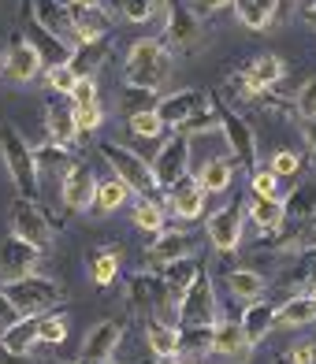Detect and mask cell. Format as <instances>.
Segmentation results:
<instances>
[{
	"instance_id": "obj_50",
	"label": "cell",
	"mask_w": 316,
	"mask_h": 364,
	"mask_svg": "<svg viewBox=\"0 0 316 364\" xmlns=\"http://www.w3.org/2000/svg\"><path fill=\"white\" fill-rule=\"evenodd\" d=\"M86 105H97V86L93 78H78V86L71 90V108H86Z\"/></svg>"
},
{
	"instance_id": "obj_48",
	"label": "cell",
	"mask_w": 316,
	"mask_h": 364,
	"mask_svg": "<svg viewBox=\"0 0 316 364\" xmlns=\"http://www.w3.org/2000/svg\"><path fill=\"white\" fill-rule=\"evenodd\" d=\"M294 112L302 115V119H316V75L305 82L302 90H297V97H294Z\"/></svg>"
},
{
	"instance_id": "obj_43",
	"label": "cell",
	"mask_w": 316,
	"mask_h": 364,
	"mask_svg": "<svg viewBox=\"0 0 316 364\" xmlns=\"http://www.w3.org/2000/svg\"><path fill=\"white\" fill-rule=\"evenodd\" d=\"M63 338H68V320L56 316V312H45V316L38 320V342H45V346H60Z\"/></svg>"
},
{
	"instance_id": "obj_5",
	"label": "cell",
	"mask_w": 316,
	"mask_h": 364,
	"mask_svg": "<svg viewBox=\"0 0 316 364\" xmlns=\"http://www.w3.org/2000/svg\"><path fill=\"white\" fill-rule=\"evenodd\" d=\"M216 323V290L209 272H197L194 283L179 297V327H212Z\"/></svg>"
},
{
	"instance_id": "obj_24",
	"label": "cell",
	"mask_w": 316,
	"mask_h": 364,
	"mask_svg": "<svg viewBox=\"0 0 316 364\" xmlns=\"http://www.w3.org/2000/svg\"><path fill=\"white\" fill-rule=\"evenodd\" d=\"M238 323H242V331H246L249 346L257 350V346L275 331V305H272V301H260V297H257V301L246 305V312H242Z\"/></svg>"
},
{
	"instance_id": "obj_54",
	"label": "cell",
	"mask_w": 316,
	"mask_h": 364,
	"mask_svg": "<svg viewBox=\"0 0 316 364\" xmlns=\"http://www.w3.org/2000/svg\"><path fill=\"white\" fill-rule=\"evenodd\" d=\"M290 357H294V364H312V346H294Z\"/></svg>"
},
{
	"instance_id": "obj_46",
	"label": "cell",
	"mask_w": 316,
	"mask_h": 364,
	"mask_svg": "<svg viewBox=\"0 0 316 364\" xmlns=\"http://www.w3.org/2000/svg\"><path fill=\"white\" fill-rule=\"evenodd\" d=\"M45 82H48V90H53V93H68V97H71V90L78 86V78H75V71L68 68V63L45 68Z\"/></svg>"
},
{
	"instance_id": "obj_42",
	"label": "cell",
	"mask_w": 316,
	"mask_h": 364,
	"mask_svg": "<svg viewBox=\"0 0 316 364\" xmlns=\"http://www.w3.org/2000/svg\"><path fill=\"white\" fill-rule=\"evenodd\" d=\"M127 127H130V134H138V138H149V141H153V138H160L164 130H168V127L160 123L157 108H153V112H138V115H127Z\"/></svg>"
},
{
	"instance_id": "obj_29",
	"label": "cell",
	"mask_w": 316,
	"mask_h": 364,
	"mask_svg": "<svg viewBox=\"0 0 316 364\" xmlns=\"http://www.w3.org/2000/svg\"><path fill=\"white\" fill-rule=\"evenodd\" d=\"M316 220V182H302L283 201V223H309Z\"/></svg>"
},
{
	"instance_id": "obj_38",
	"label": "cell",
	"mask_w": 316,
	"mask_h": 364,
	"mask_svg": "<svg viewBox=\"0 0 316 364\" xmlns=\"http://www.w3.org/2000/svg\"><path fill=\"white\" fill-rule=\"evenodd\" d=\"M130 216H135V227H142L145 235H153V238H157L160 230H164V220H168V208L157 205V201H149V197H142Z\"/></svg>"
},
{
	"instance_id": "obj_27",
	"label": "cell",
	"mask_w": 316,
	"mask_h": 364,
	"mask_svg": "<svg viewBox=\"0 0 316 364\" xmlns=\"http://www.w3.org/2000/svg\"><path fill=\"white\" fill-rule=\"evenodd\" d=\"M275 11H279V0H235V15L246 30H268L275 23Z\"/></svg>"
},
{
	"instance_id": "obj_60",
	"label": "cell",
	"mask_w": 316,
	"mask_h": 364,
	"mask_svg": "<svg viewBox=\"0 0 316 364\" xmlns=\"http://www.w3.org/2000/svg\"><path fill=\"white\" fill-rule=\"evenodd\" d=\"M302 294H312V297H316V279H312V283H305V290H302Z\"/></svg>"
},
{
	"instance_id": "obj_20",
	"label": "cell",
	"mask_w": 316,
	"mask_h": 364,
	"mask_svg": "<svg viewBox=\"0 0 316 364\" xmlns=\"http://www.w3.org/2000/svg\"><path fill=\"white\" fill-rule=\"evenodd\" d=\"M34 160H38V182H45L48 178V186L56 190V197H60V186H63V178H68V171H71V153H68V145H56V141H48V145H41V149H34Z\"/></svg>"
},
{
	"instance_id": "obj_39",
	"label": "cell",
	"mask_w": 316,
	"mask_h": 364,
	"mask_svg": "<svg viewBox=\"0 0 316 364\" xmlns=\"http://www.w3.org/2000/svg\"><path fill=\"white\" fill-rule=\"evenodd\" d=\"M179 353L186 357L212 353V327H179Z\"/></svg>"
},
{
	"instance_id": "obj_33",
	"label": "cell",
	"mask_w": 316,
	"mask_h": 364,
	"mask_svg": "<svg viewBox=\"0 0 316 364\" xmlns=\"http://www.w3.org/2000/svg\"><path fill=\"white\" fill-rule=\"evenodd\" d=\"M231 178H235V160H227V156L205 160L201 175H197V182H201L205 193H223V190L231 186Z\"/></svg>"
},
{
	"instance_id": "obj_16",
	"label": "cell",
	"mask_w": 316,
	"mask_h": 364,
	"mask_svg": "<svg viewBox=\"0 0 316 364\" xmlns=\"http://www.w3.org/2000/svg\"><path fill=\"white\" fill-rule=\"evenodd\" d=\"M209 101H212V97L201 93V90H179V93L160 97V101H157V115H160L164 127H179L182 119H190L194 112L209 108Z\"/></svg>"
},
{
	"instance_id": "obj_2",
	"label": "cell",
	"mask_w": 316,
	"mask_h": 364,
	"mask_svg": "<svg viewBox=\"0 0 316 364\" xmlns=\"http://www.w3.org/2000/svg\"><path fill=\"white\" fill-rule=\"evenodd\" d=\"M0 160L15 182V193L26 197V201H38L41 197V182H38V160H34V149L30 141L15 130L11 123L0 127Z\"/></svg>"
},
{
	"instance_id": "obj_22",
	"label": "cell",
	"mask_w": 316,
	"mask_h": 364,
	"mask_svg": "<svg viewBox=\"0 0 316 364\" xmlns=\"http://www.w3.org/2000/svg\"><path fill=\"white\" fill-rule=\"evenodd\" d=\"M197 253V238L190 230H160L149 245V260L153 264H172V260H182V257H194Z\"/></svg>"
},
{
	"instance_id": "obj_31",
	"label": "cell",
	"mask_w": 316,
	"mask_h": 364,
	"mask_svg": "<svg viewBox=\"0 0 316 364\" xmlns=\"http://www.w3.org/2000/svg\"><path fill=\"white\" fill-rule=\"evenodd\" d=\"M38 320H41V316H19V320L4 331V335H0V342H4L11 353L26 357V353L38 346Z\"/></svg>"
},
{
	"instance_id": "obj_17",
	"label": "cell",
	"mask_w": 316,
	"mask_h": 364,
	"mask_svg": "<svg viewBox=\"0 0 316 364\" xmlns=\"http://www.w3.org/2000/svg\"><path fill=\"white\" fill-rule=\"evenodd\" d=\"M34 4V19L48 30L53 38H60L68 48L78 45V34H75V23H71V11L63 0H30Z\"/></svg>"
},
{
	"instance_id": "obj_25",
	"label": "cell",
	"mask_w": 316,
	"mask_h": 364,
	"mask_svg": "<svg viewBox=\"0 0 316 364\" xmlns=\"http://www.w3.org/2000/svg\"><path fill=\"white\" fill-rule=\"evenodd\" d=\"M312 320H316V297L312 294H290L287 301L275 309V327H283V331L305 327Z\"/></svg>"
},
{
	"instance_id": "obj_10",
	"label": "cell",
	"mask_w": 316,
	"mask_h": 364,
	"mask_svg": "<svg viewBox=\"0 0 316 364\" xmlns=\"http://www.w3.org/2000/svg\"><path fill=\"white\" fill-rule=\"evenodd\" d=\"M168 23H164V38L168 45H175L179 53H190V48L201 45V19H197V11L190 4H182V0H168Z\"/></svg>"
},
{
	"instance_id": "obj_40",
	"label": "cell",
	"mask_w": 316,
	"mask_h": 364,
	"mask_svg": "<svg viewBox=\"0 0 316 364\" xmlns=\"http://www.w3.org/2000/svg\"><path fill=\"white\" fill-rule=\"evenodd\" d=\"M212 127H220V115H216V105L209 101V108L194 112L190 119H182V123L175 127V134H182V138H194V134H205V130H212Z\"/></svg>"
},
{
	"instance_id": "obj_8",
	"label": "cell",
	"mask_w": 316,
	"mask_h": 364,
	"mask_svg": "<svg viewBox=\"0 0 316 364\" xmlns=\"http://www.w3.org/2000/svg\"><path fill=\"white\" fill-rule=\"evenodd\" d=\"M153 178H157V190H175L182 178H186V168H190V138L182 134H172L168 141L160 145V153L153 156Z\"/></svg>"
},
{
	"instance_id": "obj_61",
	"label": "cell",
	"mask_w": 316,
	"mask_h": 364,
	"mask_svg": "<svg viewBox=\"0 0 316 364\" xmlns=\"http://www.w3.org/2000/svg\"><path fill=\"white\" fill-rule=\"evenodd\" d=\"M86 4H105L108 8V0H86Z\"/></svg>"
},
{
	"instance_id": "obj_11",
	"label": "cell",
	"mask_w": 316,
	"mask_h": 364,
	"mask_svg": "<svg viewBox=\"0 0 316 364\" xmlns=\"http://www.w3.org/2000/svg\"><path fill=\"white\" fill-rule=\"evenodd\" d=\"M93 197H97V178L90 171V164L75 160L60 186V205L68 212H93Z\"/></svg>"
},
{
	"instance_id": "obj_56",
	"label": "cell",
	"mask_w": 316,
	"mask_h": 364,
	"mask_svg": "<svg viewBox=\"0 0 316 364\" xmlns=\"http://www.w3.org/2000/svg\"><path fill=\"white\" fill-rule=\"evenodd\" d=\"M0 364H30V360H23L19 353H11L4 342H0Z\"/></svg>"
},
{
	"instance_id": "obj_19",
	"label": "cell",
	"mask_w": 316,
	"mask_h": 364,
	"mask_svg": "<svg viewBox=\"0 0 316 364\" xmlns=\"http://www.w3.org/2000/svg\"><path fill=\"white\" fill-rule=\"evenodd\" d=\"M120 342H123V323L120 320H101L86 331V338H82V357L112 360L115 350H120Z\"/></svg>"
},
{
	"instance_id": "obj_55",
	"label": "cell",
	"mask_w": 316,
	"mask_h": 364,
	"mask_svg": "<svg viewBox=\"0 0 316 364\" xmlns=\"http://www.w3.org/2000/svg\"><path fill=\"white\" fill-rule=\"evenodd\" d=\"M302 23L316 30V0H305V4H302Z\"/></svg>"
},
{
	"instance_id": "obj_41",
	"label": "cell",
	"mask_w": 316,
	"mask_h": 364,
	"mask_svg": "<svg viewBox=\"0 0 316 364\" xmlns=\"http://www.w3.org/2000/svg\"><path fill=\"white\" fill-rule=\"evenodd\" d=\"M90 275H93V283H97V287L115 283V275H120V253H112V250L97 253L93 264H90Z\"/></svg>"
},
{
	"instance_id": "obj_26",
	"label": "cell",
	"mask_w": 316,
	"mask_h": 364,
	"mask_svg": "<svg viewBox=\"0 0 316 364\" xmlns=\"http://www.w3.org/2000/svg\"><path fill=\"white\" fill-rule=\"evenodd\" d=\"M108 45L105 41H78L68 56V68L75 71V78H97V71L105 68Z\"/></svg>"
},
{
	"instance_id": "obj_7",
	"label": "cell",
	"mask_w": 316,
	"mask_h": 364,
	"mask_svg": "<svg viewBox=\"0 0 316 364\" xmlns=\"http://www.w3.org/2000/svg\"><path fill=\"white\" fill-rule=\"evenodd\" d=\"M19 23H23V41L38 53V60H41V68H56V63H68V56H71V48L63 45L60 38H53L48 30L34 19V4L30 0H23L19 4Z\"/></svg>"
},
{
	"instance_id": "obj_47",
	"label": "cell",
	"mask_w": 316,
	"mask_h": 364,
	"mask_svg": "<svg viewBox=\"0 0 316 364\" xmlns=\"http://www.w3.org/2000/svg\"><path fill=\"white\" fill-rule=\"evenodd\" d=\"M279 175H272L268 168H253L249 171V186H253V197H279Z\"/></svg>"
},
{
	"instance_id": "obj_49",
	"label": "cell",
	"mask_w": 316,
	"mask_h": 364,
	"mask_svg": "<svg viewBox=\"0 0 316 364\" xmlns=\"http://www.w3.org/2000/svg\"><path fill=\"white\" fill-rule=\"evenodd\" d=\"M105 123V112L101 105H86V108H75V127H78V134H93L97 127Z\"/></svg>"
},
{
	"instance_id": "obj_37",
	"label": "cell",
	"mask_w": 316,
	"mask_h": 364,
	"mask_svg": "<svg viewBox=\"0 0 316 364\" xmlns=\"http://www.w3.org/2000/svg\"><path fill=\"white\" fill-rule=\"evenodd\" d=\"M112 4L120 8V15L127 23H149V19H157V15H164L168 0H112Z\"/></svg>"
},
{
	"instance_id": "obj_14",
	"label": "cell",
	"mask_w": 316,
	"mask_h": 364,
	"mask_svg": "<svg viewBox=\"0 0 316 364\" xmlns=\"http://www.w3.org/2000/svg\"><path fill=\"white\" fill-rule=\"evenodd\" d=\"M242 220H246V212H242L238 205H223L220 212H212L209 223H205L209 242H212L220 253L238 250V245H242Z\"/></svg>"
},
{
	"instance_id": "obj_9",
	"label": "cell",
	"mask_w": 316,
	"mask_h": 364,
	"mask_svg": "<svg viewBox=\"0 0 316 364\" xmlns=\"http://www.w3.org/2000/svg\"><path fill=\"white\" fill-rule=\"evenodd\" d=\"M11 235L30 242V245H38V250H45V245L53 242V220L45 216V208L38 201L15 197V205H11Z\"/></svg>"
},
{
	"instance_id": "obj_51",
	"label": "cell",
	"mask_w": 316,
	"mask_h": 364,
	"mask_svg": "<svg viewBox=\"0 0 316 364\" xmlns=\"http://www.w3.org/2000/svg\"><path fill=\"white\" fill-rule=\"evenodd\" d=\"M294 272H297V283H312L316 279V245L297 253V268Z\"/></svg>"
},
{
	"instance_id": "obj_62",
	"label": "cell",
	"mask_w": 316,
	"mask_h": 364,
	"mask_svg": "<svg viewBox=\"0 0 316 364\" xmlns=\"http://www.w3.org/2000/svg\"><path fill=\"white\" fill-rule=\"evenodd\" d=\"M160 364H179V360H160Z\"/></svg>"
},
{
	"instance_id": "obj_34",
	"label": "cell",
	"mask_w": 316,
	"mask_h": 364,
	"mask_svg": "<svg viewBox=\"0 0 316 364\" xmlns=\"http://www.w3.org/2000/svg\"><path fill=\"white\" fill-rule=\"evenodd\" d=\"M246 216L253 220L264 235H275V230L283 227V201L279 197H253V201H249V208H246Z\"/></svg>"
},
{
	"instance_id": "obj_23",
	"label": "cell",
	"mask_w": 316,
	"mask_h": 364,
	"mask_svg": "<svg viewBox=\"0 0 316 364\" xmlns=\"http://www.w3.org/2000/svg\"><path fill=\"white\" fill-rule=\"evenodd\" d=\"M4 71H8L11 82L26 86V82H34V78H38L41 60H38V53H34V48H30L23 38H15V41L8 45V53H4Z\"/></svg>"
},
{
	"instance_id": "obj_30",
	"label": "cell",
	"mask_w": 316,
	"mask_h": 364,
	"mask_svg": "<svg viewBox=\"0 0 316 364\" xmlns=\"http://www.w3.org/2000/svg\"><path fill=\"white\" fill-rule=\"evenodd\" d=\"M145 346L153 350L160 360L179 357V327L164 323V320H149L145 323Z\"/></svg>"
},
{
	"instance_id": "obj_18",
	"label": "cell",
	"mask_w": 316,
	"mask_h": 364,
	"mask_svg": "<svg viewBox=\"0 0 316 364\" xmlns=\"http://www.w3.org/2000/svg\"><path fill=\"white\" fill-rule=\"evenodd\" d=\"M212 353H220L227 360H238V364H246L249 357H253V346H249V338H246V331H242L238 320L212 323Z\"/></svg>"
},
{
	"instance_id": "obj_53",
	"label": "cell",
	"mask_w": 316,
	"mask_h": 364,
	"mask_svg": "<svg viewBox=\"0 0 316 364\" xmlns=\"http://www.w3.org/2000/svg\"><path fill=\"white\" fill-rule=\"evenodd\" d=\"M231 4H235V0H194V11L197 15H212V11H223Z\"/></svg>"
},
{
	"instance_id": "obj_44",
	"label": "cell",
	"mask_w": 316,
	"mask_h": 364,
	"mask_svg": "<svg viewBox=\"0 0 316 364\" xmlns=\"http://www.w3.org/2000/svg\"><path fill=\"white\" fill-rule=\"evenodd\" d=\"M157 90H138V86H127V97H123V112L127 115H138V112H153L157 108Z\"/></svg>"
},
{
	"instance_id": "obj_12",
	"label": "cell",
	"mask_w": 316,
	"mask_h": 364,
	"mask_svg": "<svg viewBox=\"0 0 316 364\" xmlns=\"http://www.w3.org/2000/svg\"><path fill=\"white\" fill-rule=\"evenodd\" d=\"M283 75H287V63H283L279 56H257V60H249L246 71L235 75L231 82L242 90V97H257V93H268Z\"/></svg>"
},
{
	"instance_id": "obj_58",
	"label": "cell",
	"mask_w": 316,
	"mask_h": 364,
	"mask_svg": "<svg viewBox=\"0 0 316 364\" xmlns=\"http://www.w3.org/2000/svg\"><path fill=\"white\" fill-rule=\"evenodd\" d=\"M272 364H294V357H290V350H287V353H279V357H275Z\"/></svg>"
},
{
	"instance_id": "obj_63",
	"label": "cell",
	"mask_w": 316,
	"mask_h": 364,
	"mask_svg": "<svg viewBox=\"0 0 316 364\" xmlns=\"http://www.w3.org/2000/svg\"><path fill=\"white\" fill-rule=\"evenodd\" d=\"M312 364H316V346H312Z\"/></svg>"
},
{
	"instance_id": "obj_52",
	"label": "cell",
	"mask_w": 316,
	"mask_h": 364,
	"mask_svg": "<svg viewBox=\"0 0 316 364\" xmlns=\"http://www.w3.org/2000/svg\"><path fill=\"white\" fill-rule=\"evenodd\" d=\"M15 320H19V309H15L8 297H4V290H0V335H4V331H8Z\"/></svg>"
},
{
	"instance_id": "obj_32",
	"label": "cell",
	"mask_w": 316,
	"mask_h": 364,
	"mask_svg": "<svg viewBox=\"0 0 316 364\" xmlns=\"http://www.w3.org/2000/svg\"><path fill=\"white\" fill-rule=\"evenodd\" d=\"M264 275L253 272V268H231L227 272V290L231 297H238V301H257V297L264 294Z\"/></svg>"
},
{
	"instance_id": "obj_13",
	"label": "cell",
	"mask_w": 316,
	"mask_h": 364,
	"mask_svg": "<svg viewBox=\"0 0 316 364\" xmlns=\"http://www.w3.org/2000/svg\"><path fill=\"white\" fill-rule=\"evenodd\" d=\"M38 257H41L38 245H30V242L15 238V235L0 238V279H4V283H11V279L34 275Z\"/></svg>"
},
{
	"instance_id": "obj_36",
	"label": "cell",
	"mask_w": 316,
	"mask_h": 364,
	"mask_svg": "<svg viewBox=\"0 0 316 364\" xmlns=\"http://www.w3.org/2000/svg\"><path fill=\"white\" fill-rule=\"evenodd\" d=\"M197 272H201V268H197V260H194V257H182V260L164 264V268H160V279H164V287H168L175 297H182V290L194 283Z\"/></svg>"
},
{
	"instance_id": "obj_15",
	"label": "cell",
	"mask_w": 316,
	"mask_h": 364,
	"mask_svg": "<svg viewBox=\"0 0 316 364\" xmlns=\"http://www.w3.org/2000/svg\"><path fill=\"white\" fill-rule=\"evenodd\" d=\"M71 11V23H75V34L78 41H105L108 38V8L105 4H86V0H63Z\"/></svg>"
},
{
	"instance_id": "obj_57",
	"label": "cell",
	"mask_w": 316,
	"mask_h": 364,
	"mask_svg": "<svg viewBox=\"0 0 316 364\" xmlns=\"http://www.w3.org/2000/svg\"><path fill=\"white\" fill-rule=\"evenodd\" d=\"M305 141H309V149L316 153V119H305Z\"/></svg>"
},
{
	"instance_id": "obj_4",
	"label": "cell",
	"mask_w": 316,
	"mask_h": 364,
	"mask_svg": "<svg viewBox=\"0 0 316 364\" xmlns=\"http://www.w3.org/2000/svg\"><path fill=\"white\" fill-rule=\"evenodd\" d=\"M97 153H101V160L112 168L115 178L127 182V190H130V193L149 197V193L157 190L153 168H149V160H142L135 149H127V145H120V141H101V145H97Z\"/></svg>"
},
{
	"instance_id": "obj_59",
	"label": "cell",
	"mask_w": 316,
	"mask_h": 364,
	"mask_svg": "<svg viewBox=\"0 0 316 364\" xmlns=\"http://www.w3.org/2000/svg\"><path fill=\"white\" fill-rule=\"evenodd\" d=\"M75 364H112V360H90V357H78Z\"/></svg>"
},
{
	"instance_id": "obj_45",
	"label": "cell",
	"mask_w": 316,
	"mask_h": 364,
	"mask_svg": "<svg viewBox=\"0 0 316 364\" xmlns=\"http://www.w3.org/2000/svg\"><path fill=\"white\" fill-rule=\"evenodd\" d=\"M268 171L279 175V178H294L297 171H302V156H297L294 149H279V153H272V160H268Z\"/></svg>"
},
{
	"instance_id": "obj_6",
	"label": "cell",
	"mask_w": 316,
	"mask_h": 364,
	"mask_svg": "<svg viewBox=\"0 0 316 364\" xmlns=\"http://www.w3.org/2000/svg\"><path fill=\"white\" fill-rule=\"evenodd\" d=\"M212 105H216L220 130H223V138H227V145H231V153H235V160L242 164L246 171L260 168V164H257V134H253V127H249L238 112H231L220 97H212Z\"/></svg>"
},
{
	"instance_id": "obj_1",
	"label": "cell",
	"mask_w": 316,
	"mask_h": 364,
	"mask_svg": "<svg viewBox=\"0 0 316 364\" xmlns=\"http://www.w3.org/2000/svg\"><path fill=\"white\" fill-rule=\"evenodd\" d=\"M172 75V53L168 45L157 38H142L127 48V63H123V82L138 90H160Z\"/></svg>"
},
{
	"instance_id": "obj_28",
	"label": "cell",
	"mask_w": 316,
	"mask_h": 364,
	"mask_svg": "<svg viewBox=\"0 0 316 364\" xmlns=\"http://www.w3.org/2000/svg\"><path fill=\"white\" fill-rule=\"evenodd\" d=\"M45 127H48V141H56V145H71V141L78 138L75 108L60 105V101H48V108H45Z\"/></svg>"
},
{
	"instance_id": "obj_35",
	"label": "cell",
	"mask_w": 316,
	"mask_h": 364,
	"mask_svg": "<svg viewBox=\"0 0 316 364\" xmlns=\"http://www.w3.org/2000/svg\"><path fill=\"white\" fill-rule=\"evenodd\" d=\"M130 201V190H127V182H120V178H105V182H97V197H93V212L97 216H108V212H115V208H123Z\"/></svg>"
},
{
	"instance_id": "obj_21",
	"label": "cell",
	"mask_w": 316,
	"mask_h": 364,
	"mask_svg": "<svg viewBox=\"0 0 316 364\" xmlns=\"http://www.w3.org/2000/svg\"><path fill=\"white\" fill-rule=\"evenodd\" d=\"M205 190H201V182L197 178H182L175 190H168V216L182 220V223H190L197 220L205 212Z\"/></svg>"
},
{
	"instance_id": "obj_3",
	"label": "cell",
	"mask_w": 316,
	"mask_h": 364,
	"mask_svg": "<svg viewBox=\"0 0 316 364\" xmlns=\"http://www.w3.org/2000/svg\"><path fill=\"white\" fill-rule=\"evenodd\" d=\"M4 297L19 309V316H45V312H53L63 301V290L60 283H53L45 275H23L4 283Z\"/></svg>"
}]
</instances>
